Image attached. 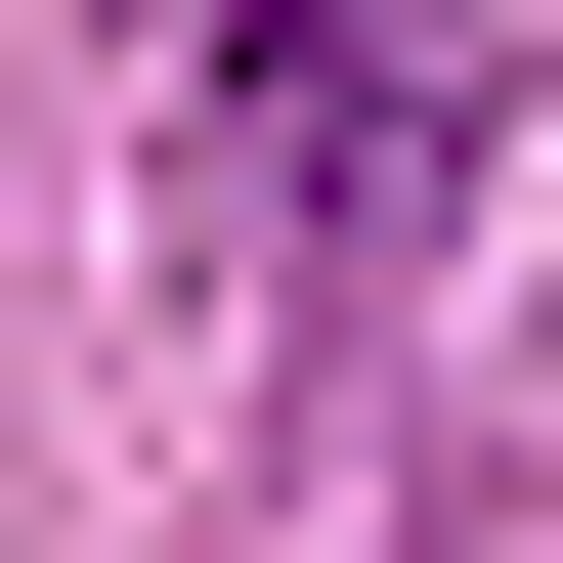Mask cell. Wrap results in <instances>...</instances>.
<instances>
[{
	"instance_id": "1",
	"label": "cell",
	"mask_w": 563,
	"mask_h": 563,
	"mask_svg": "<svg viewBox=\"0 0 563 563\" xmlns=\"http://www.w3.org/2000/svg\"><path fill=\"white\" fill-rule=\"evenodd\" d=\"M433 131H477V0H261V44H217V217H261V261H390Z\"/></svg>"
}]
</instances>
